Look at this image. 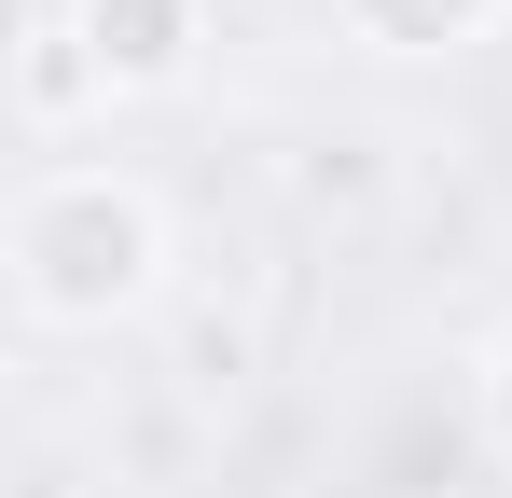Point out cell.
Masks as SVG:
<instances>
[{"label": "cell", "instance_id": "6da1fadb", "mask_svg": "<svg viewBox=\"0 0 512 498\" xmlns=\"http://www.w3.org/2000/svg\"><path fill=\"white\" fill-rule=\"evenodd\" d=\"M14 249H28V305H42V319H111V305L153 277V222H139V194H111V180H56Z\"/></svg>", "mask_w": 512, "mask_h": 498}, {"label": "cell", "instance_id": "7a4b0ae2", "mask_svg": "<svg viewBox=\"0 0 512 498\" xmlns=\"http://www.w3.org/2000/svg\"><path fill=\"white\" fill-rule=\"evenodd\" d=\"M180 28H194V0H84V70L153 83V70H180Z\"/></svg>", "mask_w": 512, "mask_h": 498}, {"label": "cell", "instance_id": "3957f363", "mask_svg": "<svg viewBox=\"0 0 512 498\" xmlns=\"http://www.w3.org/2000/svg\"><path fill=\"white\" fill-rule=\"evenodd\" d=\"M346 14H360L374 42H457V28H471L485 0H346Z\"/></svg>", "mask_w": 512, "mask_h": 498}, {"label": "cell", "instance_id": "277c9868", "mask_svg": "<svg viewBox=\"0 0 512 498\" xmlns=\"http://www.w3.org/2000/svg\"><path fill=\"white\" fill-rule=\"evenodd\" d=\"M499 429H512V360H499Z\"/></svg>", "mask_w": 512, "mask_h": 498}]
</instances>
